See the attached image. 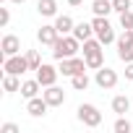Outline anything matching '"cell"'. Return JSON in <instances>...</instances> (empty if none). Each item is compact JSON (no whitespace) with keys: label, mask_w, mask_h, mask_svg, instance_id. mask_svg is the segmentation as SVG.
<instances>
[{"label":"cell","mask_w":133,"mask_h":133,"mask_svg":"<svg viewBox=\"0 0 133 133\" xmlns=\"http://www.w3.org/2000/svg\"><path fill=\"white\" fill-rule=\"evenodd\" d=\"M42 97L47 99V104H50V107H60V104L65 102V91H63L60 86H55V84H52V86H44Z\"/></svg>","instance_id":"cell-10"},{"label":"cell","mask_w":133,"mask_h":133,"mask_svg":"<svg viewBox=\"0 0 133 133\" xmlns=\"http://www.w3.org/2000/svg\"><path fill=\"white\" fill-rule=\"evenodd\" d=\"M91 26H94V37H97L102 44H112V42H117L115 29H112V24L107 21V16H94Z\"/></svg>","instance_id":"cell-2"},{"label":"cell","mask_w":133,"mask_h":133,"mask_svg":"<svg viewBox=\"0 0 133 133\" xmlns=\"http://www.w3.org/2000/svg\"><path fill=\"white\" fill-rule=\"evenodd\" d=\"M37 39H39L42 44H47V47H52V44H55V42L60 39V31L55 29V24H52V26H42V29L37 31Z\"/></svg>","instance_id":"cell-12"},{"label":"cell","mask_w":133,"mask_h":133,"mask_svg":"<svg viewBox=\"0 0 133 133\" xmlns=\"http://www.w3.org/2000/svg\"><path fill=\"white\" fill-rule=\"evenodd\" d=\"M78 120H81L86 128H97V125H102V112H99L94 104H81V107H78Z\"/></svg>","instance_id":"cell-6"},{"label":"cell","mask_w":133,"mask_h":133,"mask_svg":"<svg viewBox=\"0 0 133 133\" xmlns=\"http://www.w3.org/2000/svg\"><path fill=\"white\" fill-rule=\"evenodd\" d=\"M57 76H60V71L55 68V65H47V63H42L39 68H37V81H39L42 86H52V84L57 81Z\"/></svg>","instance_id":"cell-8"},{"label":"cell","mask_w":133,"mask_h":133,"mask_svg":"<svg viewBox=\"0 0 133 133\" xmlns=\"http://www.w3.org/2000/svg\"><path fill=\"white\" fill-rule=\"evenodd\" d=\"M73 37H76V39H81V42H86V39H91V37H94V26H91V24H86V21H81V24H76V26H73Z\"/></svg>","instance_id":"cell-13"},{"label":"cell","mask_w":133,"mask_h":133,"mask_svg":"<svg viewBox=\"0 0 133 133\" xmlns=\"http://www.w3.org/2000/svg\"><path fill=\"white\" fill-rule=\"evenodd\" d=\"M37 11H39V16H47V18L57 16V0H39Z\"/></svg>","instance_id":"cell-14"},{"label":"cell","mask_w":133,"mask_h":133,"mask_svg":"<svg viewBox=\"0 0 133 133\" xmlns=\"http://www.w3.org/2000/svg\"><path fill=\"white\" fill-rule=\"evenodd\" d=\"M26 60H29V68H31V71H37L39 65H42V60H39V52H37V50H29V52H26Z\"/></svg>","instance_id":"cell-23"},{"label":"cell","mask_w":133,"mask_h":133,"mask_svg":"<svg viewBox=\"0 0 133 133\" xmlns=\"http://www.w3.org/2000/svg\"><path fill=\"white\" fill-rule=\"evenodd\" d=\"M125 78L133 81V63H125Z\"/></svg>","instance_id":"cell-28"},{"label":"cell","mask_w":133,"mask_h":133,"mask_svg":"<svg viewBox=\"0 0 133 133\" xmlns=\"http://www.w3.org/2000/svg\"><path fill=\"white\" fill-rule=\"evenodd\" d=\"M130 110V99L125 97V94H117L115 99H112V112H117V115H125Z\"/></svg>","instance_id":"cell-18"},{"label":"cell","mask_w":133,"mask_h":133,"mask_svg":"<svg viewBox=\"0 0 133 133\" xmlns=\"http://www.w3.org/2000/svg\"><path fill=\"white\" fill-rule=\"evenodd\" d=\"M57 71H60L63 76L73 78V76H78V73L86 71V60H81V57H76V55H73V57H65V60H60Z\"/></svg>","instance_id":"cell-5"},{"label":"cell","mask_w":133,"mask_h":133,"mask_svg":"<svg viewBox=\"0 0 133 133\" xmlns=\"http://www.w3.org/2000/svg\"><path fill=\"white\" fill-rule=\"evenodd\" d=\"M94 81H97L99 89H115L117 86V73L112 68H107V65H102V68L94 73Z\"/></svg>","instance_id":"cell-7"},{"label":"cell","mask_w":133,"mask_h":133,"mask_svg":"<svg viewBox=\"0 0 133 133\" xmlns=\"http://www.w3.org/2000/svg\"><path fill=\"white\" fill-rule=\"evenodd\" d=\"M8 21H11V13H8V8H0V26H8Z\"/></svg>","instance_id":"cell-27"},{"label":"cell","mask_w":133,"mask_h":133,"mask_svg":"<svg viewBox=\"0 0 133 133\" xmlns=\"http://www.w3.org/2000/svg\"><path fill=\"white\" fill-rule=\"evenodd\" d=\"M120 26H123V29H130V26H133V11L120 13Z\"/></svg>","instance_id":"cell-24"},{"label":"cell","mask_w":133,"mask_h":133,"mask_svg":"<svg viewBox=\"0 0 133 133\" xmlns=\"http://www.w3.org/2000/svg\"><path fill=\"white\" fill-rule=\"evenodd\" d=\"M117 57L123 63H133V31L123 29V34L117 37Z\"/></svg>","instance_id":"cell-4"},{"label":"cell","mask_w":133,"mask_h":133,"mask_svg":"<svg viewBox=\"0 0 133 133\" xmlns=\"http://www.w3.org/2000/svg\"><path fill=\"white\" fill-rule=\"evenodd\" d=\"M3 89H5L8 94H13V91H21V81H18V76H11V73H5V78H3Z\"/></svg>","instance_id":"cell-20"},{"label":"cell","mask_w":133,"mask_h":133,"mask_svg":"<svg viewBox=\"0 0 133 133\" xmlns=\"http://www.w3.org/2000/svg\"><path fill=\"white\" fill-rule=\"evenodd\" d=\"M81 3H84V0H68V5H73V8H78Z\"/></svg>","instance_id":"cell-29"},{"label":"cell","mask_w":133,"mask_h":133,"mask_svg":"<svg viewBox=\"0 0 133 133\" xmlns=\"http://www.w3.org/2000/svg\"><path fill=\"white\" fill-rule=\"evenodd\" d=\"M112 130H115V133H130V130H133V125H130V123H128V120H125V117L120 115V117L115 120V125H112Z\"/></svg>","instance_id":"cell-22"},{"label":"cell","mask_w":133,"mask_h":133,"mask_svg":"<svg viewBox=\"0 0 133 133\" xmlns=\"http://www.w3.org/2000/svg\"><path fill=\"white\" fill-rule=\"evenodd\" d=\"M71 86H73L76 91H86V89H89V76H86V73L73 76V78H71Z\"/></svg>","instance_id":"cell-21"},{"label":"cell","mask_w":133,"mask_h":133,"mask_svg":"<svg viewBox=\"0 0 133 133\" xmlns=\"http://www.w3.org/2000/svg\"><path fill=\"white\" fill-rule=\"evenodd\" d=\"M128 31H133V26H130V29H128Z\"/></svg>","instance_id":"cell-31"},{"label":"cell","mask_w":133,"mask_h":133,"mask_svg":"<svg viewBox=\"0 0 133 133\" xmlns=\"http://www.w3.org/2000/svg\"><path fill=\"white\" fill-rule=\"evenodd\" d=\"M112 8L117 13H125V11H130V0H112Z\"/></svg>","instance_id":"cell-25"},{"label":"cell","mask_w":133,"mask_h":133,"mask_svg":"<svg viewBox=\"0 0 133 133\" xmlns=\"http://www.w3.org/2000/svg\"><path fill=\"white\" fill-rule=\"evenodd\" d=\"M0 50H3V57L18 55V52H21V39H18L16 34H5L3 42H0Z\"/></svg>","instance_id":"cell-9"},{"label":"cell","mask_w":133,"mask_h":133,"mask_svg":"<svg viewBox=\"0 0 133 133\" xmlns=\"http://www.w3.org/2000/svg\"><path fill=\"white\" fill-rule=\"evenodd\" d=\"M91 11H94V16H107V13H112L115 8H112V0H94V3H91Z\"/></svg>","instance_id":"cell-19"},{"label":"cell","mask_w":133,"mask_h":133,"mask_svg":"<svg viewBox=\"0 0 133 133\" xmlns=\"http://www.w3.org/2000/svg\"><path fill=\"white\" fill-rule=\"evenodd\" d=\"M73 26H76V24H73L71 16H57V18H55V29H57L60 34H73Z\"/></svg>","instance_id":"cell-17"},{"label":"cell","mask_w":133,"mask_h":133,"mask_svg":"<svg viewBox=\"0 0 133 133\" xmlns=\"http://www.w3.org/2000/svg\"><path fill=\"white\" fill-rule=\"evenodd\" d=\"M0 133H18V125L16 123H3L0 125Z\"/></svg>","instance_id":"cell-26"},{"label":"cell","mask_w":133,"mask_h":133,"mask_svg":"<svg viewBox=\"0 0 133 133\" xmlns=\"http://www.w3.org/2000/svg\"><path fill=\"white\" fill-rule=\"evenodd\" d=\"M11 3H16V5H24V3H26V0H11Z\"/></svg>","instance_id":"cell-30"},{"label":"cell","mask_w":133,"mask_h":133,"mask_svg":"<svg viewBox=\"0 0 133 133\" xmlns=\"http://www.w3.org/2000/svg\"><path fill=\"white\" fill-rule=\"evenodd\" d=\"M39 89H42V84L34 78V81H24L21 84V97H26V99H31V97H39Z\"/></svg>","instance_id":"cell-16"},{"label":"cell","mask_w":133,"mask_h":133,"mask_svg":"<svg viewBox=\"0 0 133 133\" xmlns=\"http://www.w3.org/2000/svg\"><path fill=\"white\" fill-rule=\"evenodd\" d=\"M3 71H5V73H11V76H21V73H26V71H31V68H29L26 55L21 57V52H18V55L3 57Z\"/></svg>","instance_id":"cell-3"},{"label":"cell","mask_w":133,"mask_h":133,"mask_svg":"<svg viewBox=\"0 0 133 133\" xmlns=\"http://www.w3.org/2000/svg\"><path fill=\"white\" fill-rule=\"evenodd\" d=\"M81 39H76L73 34H60V39L52 44V57L55 60H65V57H73L81 50Z\"/></svg>","instance_id":"cell-1"},{"label":"cell","mask_w":133,"mask_h":133,"mask_svg":"<svg viewBox=\"0 0 133 133\" xmlns=\"http://www.w3.org/2000/svg\"><path fill=\"white\" fill-rule=\"evenodd\" d=\"M84 60H86V68L89 71H99L102 65H104V50L91 52V55H84Z\"/></svg>","instance_id":"cell-15"},{"label":"cell","mask_w":133,"mask_h":133,"mask_svg":"<svg viewBox=\"0 0 133 133\" xmlns=\"http://www.w3.org/2000/svg\"><path fill=\"white\" fill-rule=\"evenodd\" d=\"M47 107H50V104H47L44 97H31V99L26 102V112H29L31 117H42V115L47 112Z\"/></svg>","instance_id":"cell-11"}]
</instances>
